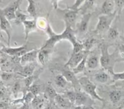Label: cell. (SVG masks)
Masks as SVG:
<instances>
[{
	"mask_svg": "<svg viewBox=\"0 0 124 109\" xmlns=\"http://www.w3.org/2000/svg\"><path fill=\"white\" fill-rule=\"evenodd\" d=\"M87 101V97L84 93L81 92H76V100L75 104L76 106H82L84 105Z\"/></svg>",
	"mask_w": 124,
	"mask_h": 109,
	"instance_id": "ffe728a7",
	"label": "cell"
},
{
	"mask_svg": "<svg viewBox=\"0 0 124 109\" xmlns=\"http://www.w3.org/2000/svg\"><path fill=\"white\" fill-rule=\"evenodd\" d=\"M13 77V73L8 72H3L1 74V78L3 81H8Z\"/></svg>",
	"mask_w": 124,
	"mask_h": 109,
	"instance_id": "74e56055",
	"label": "cell"
},
{
	"mask_svg": "<svg viewBox=\"0 0 124 109\" xmlns=\"http://www.w3.org/2000/svg\"><path fill=\"white\" fill-rule=\"evenodd\" d=\"M8 105L6 102H0V109H8Z\"/></svg>",
	"mask_w": 124,
	"mask_h": 109,
	"instance_id": "60d3db41",
	"label": "cell"
},
{
	"mask_svg": "<svg viewBox=\"0 0 124 109\" xmlns=\"http://www.w3.org/2000/svg\"><path fill=\"white\" fill-rule=\"evenodd\" d=\"M94 0H86L85 3L84 4V5L83 6V7L81 8H80L81 10H82V13L84 14H85V12L87 11V9H88L89 8H90L91 7H92V6L94 4Z\"/></svg>",
	"mask_w": 124,
	"mask_h": 109,
	"instance_id": "d6a6232c",
	"label": "cell"
},
{
	"mask_svg": "<svg viewBox=\"0 0 124 109\" xmlns=\"http://www.w3.org/2000/svg\"><path fill=\"white\" fill-rule=\"evenodd\" d=\"M23 24L24 27V32H25V39L27 40L29 33L33 30H35L36 28V21L35 19L27 20L23 22Z\"/></svg>",
	"mask_w": 124,
	"mask_h": 109,
	"instance_id": "4fadbf2b",
	"label": "cell"
},
{
	"mask_svg": "<svg viewBox=\"0 0 124 109\" xmlns=\"http://www.w3.org/2000/svg\"><path fill=\"white\" fill-rule=\"evenodd\" d=\"M50 38L48 40L46 41L44 46L41 48H46L50 49L53 48L56 44L62 39H67L71 42V44L75 43L77 41L75 35V31L73 29L70 25L65 24V29L62 33L60 34H56L53 32L51 29L50 27L48 26L47 29Z\"/></svg>",
	"mask_w": 124,
	"mask_h": 109,
	"instance_id": "6da1fadb",
	"label": "cell"
},
{
	"mask_svg": "<svg viewBox=\"0 0 124 109\" xmlns=\"http://www.w3.org/2000/svg\"><path fill=\"white\" fill-rule=\"evenodd\" d=\"M42 109H52V107L51 105H47L46 107L43 108Z\"/></svg>",
	"mask_w": 124,
	"mask_h": 109,
	"instance_id": "ee69618b",
	"label": "cell"
},
{
	"mask_svg": "<svg viewBox=\"0 0 124 109\" xmlns=\"http://www.w3.org/2000/svg\"><path fill=\"white\" fill-rule=\"evenodd\" d=\"M0 29L4 31L7 36V44H10L11 33H12V26L6 16L4 15L2 8H0Z\"/></svg>",
	"mask_w": 124,
	"mask_h": 109,
	"instance_id": "277c9868",
	"label": "cell"
},
{
	"mask_svg": "<svg viewBox=\"0 0 124 109\" xmlns=\"http://www.w3.org/2000/svg\"><path fill=\"white\" fill-rule=\"evenodd\" d=\"M2 0H0V2H2Z\"/></svg>",
	"mask_w": 124,
	"mask_h": 109,
	"instance_id": "c3c4849f",
	"label": "cell"
},
{
	"mask_svg": "<svg viewBox=\"0 0 124 109\" xmlns=\"http://www.w3.org/2000/svg\"></svg>",
	"mask_w": 124,
	"mask_h": 109,
	"instance_id": "681fc988",
	"label": "cell"
},
{
	"mask_svg": "<svg viewBox=\"0 0 124 109\" xmlns=\"http://www.w3.org/2000/svg\"><path fill=\"white\" fill-rule=\"evenodd\" d=\"M94 79H96V81L100 83H105L107 82L108 79V75L107 73L102 71V72H99L96 74L94 76Z\"/></svg>",
	"mask_w": 124,
	"mask_h": 109,
	"instance_id": "d4e9b609",
	"label": "cell"
},
{
	"mask_svg": "<svg viewBox=\"0 0 124 109\" xmlns=\"http://www.w3.org/2000/svg\"><path fill=\"white\" fill-rule=\"evenodd\" d=\"M46 93H47L48 97H49L50 99H54L55 97L56 96V95L58 94V93L56 92L55 89H54L51 85H48L47 87H46Z\"/></svg>",
	"mask_w": 124,
	"mask_h": 109,
	"instance_id": "f546056e",
	"label": "cell"
},
{
	"mask_svg": "<svg viewBox=\"0 0 124 109\" xmlns=\"http://www.w3.org/2000/svg\"><path fill=\"white\" fill-rule=\"evenodd\" d=\"M54 100L55 102L56 103L57 105L59 107L62 108V109L69 107L70 106V103H71L66 98H64V96H62L59 94H57Z\"/></svg>",
	"mask_w": 124,
	"mask_h": 109,
	"instance_id": "2e32d148",
	"label": "cell"
},
{
	"mask_svg": "<svg viewBox=\"0 0 124 109\" xmlns=\"http://www.w3.org/2000/svg\"><path fill=\"white\" fill-rule=\"evenodd\" d=\"M62 75L65 78L68 82H70L72 84L74 87L78 88L81 86L79 82V79H78L76 77V75L73 72L72 70L69 69H63L62 70Z\"/></svg>",
	"mask_w": 124,
	"mask_h": 109,
	"instance_id": "8fae6325",
	"label": "cell"
},
{
	"mask_svg": "<svg viewBox=\"0 0 124 109\" xmlns=\"http://www.w3.org/2000/svg\"><path fill=\"white\" fill-rule=\"evenodd\" d=\"M19 109H30L29 103L24 102V104L23 105V106L21 107Z\"/></svg>",
	"mask_w": 124,
	"mask_h": 109,
	"instance_id": "b9f144b4",
	"label": "cell"
},
{
	"mask_svg": "<svg viewBox=\"0 0 124 109\" xmlns=\"http://www.w3.org/2000/svg\"><path fill=\"white\" fill-rule=\"evenodd\" d=\"M82 50H84L83 43H81L78 41H77L75 43L73 44V52L71 53V55L76 54Z\"/></svg>",
	"mask_w": 124,
	"mask_h": 109,
	"instance_id": "4316f807",
	"label": "cell"
},
{
	"mask_svg": "<svg viewBox=\"0 0 124 109\" xmlns=\"http://www.w3.org/2000/svg\"><path fill=\"white\" fill-rule=\"evenodd\" d=\"M27 1L29 4L27 8V12L30 16L36 18L37 13H36V7L35 0H27Z\"/></svg>",
	"mask_w": 124,
	"mask_h": 109,
	"instance_id": "d6986e66",
	"label": "cell"
},
{
	"mask_svg": "<svg viewBox=\"0 0 124 109\" xmlns=\"http://www.w3.org/2000/svg\"><path fill=\"white\" fill-rule=\"evenodd\" d=\"M42 102H43V101H42V99L38 97L37 96L34 97L33 100L31 101V104H32L34 109H41L42 105Z\"/></svg>",
	"mask_w": 124,
	"mask_h": 109,
	"instance_id": "f1b7e54d",
	"label": "cell"
},
{
	"mask_svg": "<svg viewBox=\"0 0 124 109\" xmlns=\"http://www.w3.org/2000/svg\"><path fill=\"white\" fill-rule=\"evenodd\" d=\"M99 65V59L97 56H92L87 58V67L90 70H94L96 69Z\"/></svg>",
	"mask_w": 124,
	"mask_h": 109,
	"instance_id": "ac0fdd59",
	"label": "cell"
},
{
	"mask_svg": "<svg viewBox=\"0 0 124 109\" xmlns=\"http://www.w3.org/2000/svg\"><path fill=\"white\" fill-rule=\"evenodd\" d=\"M63 18L65 21V24L70 25L73 29L75 26L77 14L78 11L68 9L63 10Z\"/></svg>",
	"mask_w": 124,
	"mask_h": 109,
	"instance_id": "9c48e42d",
	"label": "cell"
},
{
	"mask_svg": "<svg viewBox=\"0 0 124 109\" xmlns=\"http://www.w3.org/2000/svg\"><path fill=\"white\" fill-rule=\"evenodd\" d=\"M34 79H35V76H34V75H31V76L25 78V79H24V84H25V86L26 89H29V87L33 84V82Z\"/></svg>",
	"mask_w": 124,
	"mask_h": 109,
	"instance_id": "e575fe53",
	"label": "cell"
},
{
	"mask_svg": "<svg viewBox=\"0 0 124 109\" xmlns=\"http://www.w3.org/2000/svg\"><path fill=\"white\" fill-rule=\"evenodd\" d=\"M79 82L80 84V86L82 87L84 90L87 94L90 96L93 99H98L100 101L104 102V99L101 97L99 96L96 91V86L92 81H90L88 78L86 76L81 78L79 79Z\"/></svg>",
	"mask_w": 124,
	"mask_h": 109,
	"instance_id": "7a4b0ae2",
	"label": "cell"
},
{
	"mask_svg": "<svg viewBox=\"0 0 124 109\" xmlns=\"http://www.w3.org/2000/svg\"><path fill=\"white\" fill-rule=\"evenodd\" d=\"M16 2H18V4H19V5L21 4V1H22V0H16Z\"/></svg>",
	"mask_w": 124,
	"mask_h": 109,
	"instance_id": "f6af8a7d",
	"label": "cell"
},
{
	"mask_svg": "<svg viewBox=\"0 0 124 109\" xmlns=\"http://www.w3.org/2000/svg\"><path fill=\"white\" fill-rule=\"evenodd\" d=\"M119 50L121 57L124 59V44H122L119 46Z\"/></svg>",
	"mask_w": 124,
	"mask_h": 109,
	"instance_id": "ab89813d",
	"label": "cell"
},
{
	"mask_svg": "<svg viewBox=\"0 0 124 109\" xmlns=\"http://www.w3.org/2000/svg\"><path fill=\"white\" fill-rule=\"evenodd\" d=\"M82 109H93V107H92L84 106V105H82Z\"/></svg>",
	"mask_w": 124,
	"mask_h": 109,
	"instance_id": "7bdbcfd3",
	"label": "cell"
},
{
	"mask_svg": "<svg viewBox=\"0 0 124 109\" xmlns=\"http://www.w3.org/2000/svg\"><path fill=\"white\" fill-rule=\"evenodd\" d=\"M21 88V84L19 81H16L15 82V83L13 84V87H12V92L13 93L15 94V96H16L17 94H18V92H19Z\"/></svg>",
	"mask_w": 124,
	"mask_h": 109,
	"instance_id": "8d00e7d4",
	"label": "cell"
},
{
	"mask_svg": "<svg viewBox=\"0 0 124 109\" xmlns=\"http://www.w3.org/2000/svg\"><path fill=\"white\" fill-rule=\"evenodd\" d=\"M27 18L28 16L23 13L20 10V8H18L16 12V18L15 19V23L16 24H19L21 23L23 24V22L27 20Z\"/></svg>",
	"mask_w": 124,
	"mask_h": 109,
	"instance_id": "7402d4cb",
	"label": "cell"
},
{
	"mask_svg": "<svg viewBox=\"0 0 124 109\" xmlns=\"http://www.w3.org/2000/svg\"><path fill=\"white\" fill-rule=\"evenodd\" d=\"M92 15V14L90 13H86L85 14L83 15L81 21L78 25V30L79 33L83 34L87 31L88 24H89Z\"/></svg>",
	"mask_w": 124,
	"mask_h": 109,
	"instance_id": "7c38bea8",
	"label": "cell"
},
{
	"mask_svg": "<svg viewBox=\"0 0 124 109\" xmlns=\"http://www.w3.org/2000/svg\"><path fill=\"white\" fill-rule=\"evenodd\" d=\"M111 74L112 75L114 81H118V80L124 81V71L121 73H115L113 71Z\"/></svg>",
	"mask_w": 124,
	"mask_h": 109,
	"instance_id": "d590c367",
	"label": "cell"
},
{
	"mask_svg": "<svg viewBox=\"0 0 124 109\" xmlns=\"http://www.w3.org/2000/svg\"><path fill=\"white\" fill-rule=\"evenodd\" d=\"M87 55H86L85 56L84 58V59L81 61V62H80L76 67H75L74 69H72L73 72L75 75L82 72V71L85 70V68L87 66Z\"/></svg>",
	"mask_w": 124,
	"mask_h": 109,
	"instance_id": "44dd1931",
	"label": "cell"
},
{
	"mask_svg": "<svg viewBox=\"0 0 124 109\" xmlns=\"http://www.w3.org/2000/svg\"><path fill=\"white\" fill-rule=\"evenodd\" d=\"M113 1L115 6H117V8L121 10L124 5V0H113Z\"/></svg>",
	"mask_w": 124,
	"mask_h": 109,
	"instance_id": "f35d334b",
	"label": "cell"
},
{
	"mask_svg": "<svg viewBox=\"0 0 124 109\" xmlns=\"http://www.w3.org/2000/svg\"><path fill=\"white\" fill-rule=\"evenodd\" d=\"M119 35V31L115 27H110L108 31V38L111 40H114L117 38Z\"/></svg>",
	"mask_w": 124,
	"mask_h": 109,
	"instance_id": "83f0119b",
	"label": "cell"
},
{
	"mask_svg": "<svg viewBox=\"0 0 124 109\" xmlns=\"http://www.w3.org/2000/svg\"><path fill=\"white\" fill-rule=\"evenodd\" d=\"M4 47V45L2 44V42L0 41V47Z\"/></svg>",
	"mask_w": 124,
	"mask_h": 109,
	"instance_id": "bcb514c9",
	"label": "cell"
},
{
	"mask_svg": "<svg viewBox=\"0 0 124 109\" xmlns=\"http://www.w3.org/2000/svg\"><path fill=\"white\" fill-rule=\"evenodd\" d=\"M20 5L15 1V2L10 4L8 6L5 7L4 8H2L3 13L6 18L8 19V21L15 20L16 18V12L17 9L19 8Z\"/></svg>",
	"mask_w": 124,
	"mask_h": 109,
	"instance_id": "ba28073f",
	"label": "cell"
},
{
	"mask_svg": "<svg viewBox=\"0 0 124 109\" xmlns=\"http://www.w3.org/2000/svg\"><path fill=\"white\" fill-rule=\"evenodd\" d=\"M115 2L113 0H105L102 5L101 14L102 15H111L113 13Z\"/></svg>",
	"mask_w": 124,
	"mask_h": 109,
	"instance_id": "5bb4252c",
	"label": "cell"
},
{
	"mask_svg": "<svg viewBox=\"0 0 124 109\" xmlns=\"http://www.w3.org/2000/svg\"><path fill=\"white\" fill-rule=\"evenodd\" d=\"M86 0H76L75 3L72 5L71 6H70L69 7V9L73 10H76L78 11L79 10V7L81 6L82 3Z\"/></svg>",
	"mask_w": 124,
	"mask_h": 109,
	"instance_id": "836d02e7",
	"label": "cell"
},
{
	"mask_svg": "<svg viewBox=\"0 0 124 109\" xmlns=\"http://www.w3.org/2000/svg\"><path fill=\"white\" fill-rule=\"evenodd\" d=\"M35 67V66L31 65H26V66L23 69V70L19 73V74L25 78L31 76V75H33V74Z\"/></svg>",
	"mask_w": 124,
	"mask_h": 109,
	"instance_id": "cb8c5ba5",
	"label": "cell"
},
{
	"mask_svg": "<svg viewBox=\"0 0 124 109\" xmlns=\"http://www.w3.org/2000/svg\"><path fill=\"white\" fill-rule=\"evenodd\" d=\"M65 98L69 101L71 103H75L76 100V92H72V91H69L65 93Z\"/></svg>",
	"mask_w": 124,
	"mask_h": 109,
	"instance_id": "4dcf8cb0",
	"label": "cell"
},
{
	"mask_svg": "<svg viewBox=\"0 0 124 109\" xmlns=\"http://www.w3.org/2000/svg\"><path fill=\"white\" fill-rule=\"evenodd\" d=\"M28 91L31 92L35 96H37L38 94V93H39L40 86H39V85L33 84L29 87V88L28 89Z\"/></svg>",
	"mask_w": 124,
	"mask_h": 109,
	"instance_id": "1f68e13d",
	"label": "cell"
},
{
	"mask_svg": "<svg viewBox=\"0 0 124 109\" xmlns=\"http://www.w3.org/2000/svg\"><path fill=\"white\" fill-rule=\"evenodd\" d=\"M56 85L61 88H64L67 84L68 81L62 75H58L56 76L54 79Z\"/></svg>",
	"mask_w": 124,
	"mask_h": 109,
	"instance_id": "603a6c76",
	"label": "cell"
},
{
	"mask_svg": "<svg viewBox=\"0 0 124 109\" xmlns=\"http://www.w3.org/2000/svg\"><path fill=\"white\" fill-rule=\"evenodd\" d=\"M87 53H88V52H87V51L82 50L81 52H79L76 54H72V55H71L67 62L65 64L64 67H67L71 68V69H74L81 62V61L87 55Z\"/></svg>",
	"mask_w": 124,
	"mask_h": 109,
	"instance_id": "52a82bcc",
	"label": "cell"
},
{
	"mask_svg": "<svg viewBox=\"0 0 124 109\" xmlns=\"http://www.w3.org/2000/svg\"><path fill=\"white\" fill-rule=\"evenodd\" d=\"M49 53L50 49L41 48L40 50H39L38 54V59L42 65H45L46 62L48 61Z\"/></svg>",
	"mask_w": 124,
	"mask_h": 109,
	"instance_id": "9a60e30c",
	"label": "cell"
},
{
	"mask_svg": "<svg viewBox=\"0 0 124 109\" xmlns=\"http://www.w3.org/2000/svg\"><path fill=\"white\" fill-rule=\"evenodd\" d=\"M121 38H122V39H123V40H124V38H123V37H121Z\"/></svg>",
	"mask_w": 124,
	"mask_h": 109,
	"instance_id": "7dc6e473",
	"label": "cell"
},
{
	"mask_svg": "<svg viewBox=\"0 0 124 109\" xmlns=\"http://www.w3.org/2000/svg\"><path fill=\"white\" fill-rule=\"evenodd\" d=\"M94 42H95V39L93 38H88L87 39H86V41L83 43L84 50L88 52L92 48Z\"/></svg>",
	"mask_w": 124,
	"mask_h": 109,
	"instance_id": "484cf974",
	"label": "cell"
},
{
	"mask_svg": "<svg viewBox=\"0 0 124 109\" xmlns=\"http://www.w3.org/2000/svg\"><path fill=\"white\" fill-rule=\"evenodd\" d=\"M39 50L33 49L27 52L20 57V64L21 65H25L26 64L36 61L38 58Z\"/></svg>",
	"mask_w": 124,
	"mask_h": 109,
	"instance_id": "30bf717a",
	"label": "cell"
},
{
	"mask_svg": "<svg viewBox=\"0 0 124 109\" xmlns=\"http://www.w3.org/2000/svg\"><path fill=\"white\" fill-rule=\"evenodd\" d=\"M123 93L122 91L118 90H115L109 93V98L113 104H117L122 98Z\"/></svg>",
	"mask_w": 124,
	"mask_h": 109,
	"instance_id": "e0dca14e",
	"label": "cell"
},
{
	"mask_svg": "<svg viewBox=\"0 0 124 109\" xmlns=\"http://www.w3.org/2000/svg\"><path fill=\"white\" fill-rule=\"evenodd\" d=\"M115 15L116 12H114L111 15H101L99 16L98 18V23L94 30L95 32L100 33L108 30Z\"/></svg>",
	"mask_w": 124,
	"mask_h": 109,
	"instance_id": "3957f363",
	"label": "cell"
},
{
	"mask_svg": "<svg viewBox=\"0 0 124 109\" xmlns=\"http://www.w3.org/2000/svg\"><path fill=\"white\" fill-rule=\"evenodd\" d=\"M108 46L103 45L101 47L102 54L100 58V62L101 66L105 70H107L110 73L113 71V70L110 69V62L111 59V55L109 53L108 50Z\"/></svg>",
	"mask_w": 124,
	"mask_h": 109,
	"instance_id": "5b68a950",
	"label": "cell"
},
{
	"mask_svg": "<svg viewBox=\"0 0 124 109\" xmlns=\"http://www.w3.org/2000/svg\"><path fill=\"white\" fill-rule=\"evenodd\" d=\"M27 46L23 45L18 47H2L1 50L6 54H8L12 56H18L21 57L23 54L27 52Z\"/></svg>",
	"mask_w": 124,
	"mask_h": 109,
	"instance_id": "8992f818",
	"label": "cell"
}]
</instances>
